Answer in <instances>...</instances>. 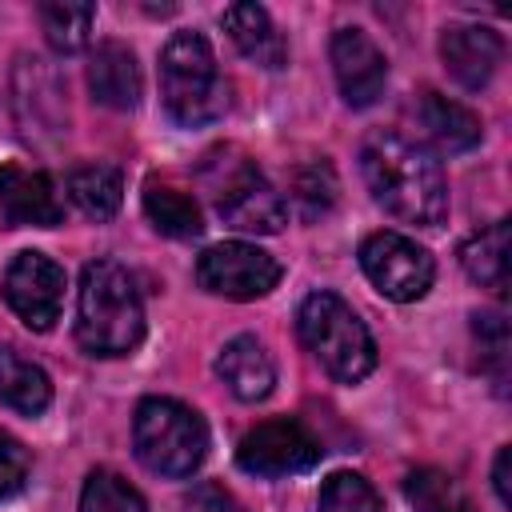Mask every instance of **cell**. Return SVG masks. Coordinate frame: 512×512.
<instances>
[{
    "instance_id": "6da1fadb",
    "label": "cell",
    "mask_w": 512,
    "mask_h": 512,
    "mask_svg": "<svg viewBox=\"0 0 512 512\" xmlns=\"http://www.w3.org/2000/svg\"><path fill=\"white\" fill-rule=\"evenodd\" d=\"M360 172L372 200L388 216L420 228H436L444 220L448 212L444 172L424 144L400 132H368L360 144Z\"/></svg>"
},
{
    "instance_id": "7a4b0ae2",
    "label": "cell",
    "mask_w": 512,
    "mask_h": 512,
    "mask_svg": "<svg viewBox=\"0 0 512 512\" xmlns=\"http://www.w3.org/2000/svg\"><path fill=\"white\" fill-rule=\"evenodd\" d=\"M144 336L136 280L116 260H92L76 296V340L92 356H128Z\"/></svg>"
},
{
    "instance_id": "3957f363",
    "label": "cell",
    "mask_w": 512,
    "mask_h": 512,
    "mask_svg": "<svg viewBox=\"0 0 512 512\" xmlns=\"http://www.w3.org/2000/svg\"><path fill=\"white\" fill-rule=\"evenodd\" d=\"M296 332H300L304 348L320 360V368L340 384H356L376 368L372 332L336 292L304 296V304L296 312Z\"/></svg>"
},
{
    "instance_id": "277c9868",
    "label": "cell",
    "mask_w": 512,
    "mask_h": 512,
    "mask_svg": "<svg viewBox=\"0 0 512 512\" xmlns=\"http://www.w3.org/2000/svg\"><path fill=\"white\" fill-rule=\"evenodd\" d=\"M160 100L180 128H200L224 112V80L200 32H176L160 52Z\"/></svg>"
},
{
    "instance_id": "5b68a950",
    "label": "cell",
    "mask_w": 512,
    "mask_h": 512,
    "mask_svg": "<svg viewBox=\"0 0 512 512\" xmlns=\"http://www.w3.org/2000/svg\"><path fill=\"white\" fill-rule=\"evenodd\" d=\"M132 444L144 468L160 476H192L208 452V428L188 404L148 396L136 404Z\"/></svg>"
},
{
    "instance_id": "8992f818",
    "label": "cell",
    "mask_w": 512,
    "mask_h": 512,
    "mask_svg": "<svg viewBox=\"0 0 512 512\" xmlns=\"http://www.w3.org/2000/svg\"><path fill=\"white\" fill-rule=\"evenodd\" d=\"M360 268L372 280V288L380 296L396 300V304L420 300L432 288V276H436L432 256L400 232H372L360 244Z\"/></svg>"
},
{
    "instance_id": "52a82bcc",
    "label": "cell",
    "mask_w": 512,
    "mask_h": 512,
    "mask_svg": "<svg viewBox=\"0 0 512 512\" xmlns=\"http://www.w3.org/2000/svg\"><path fill=\"white\" fill-rule=\"evenodd\" d=\"M196 280L212 296L256 300V296H268L280 284V264L264 248H256V244L228 240V244H212L208 252H200Z\"/></svg>"
},
{
    "instance_id": "ba28073f",
    "label": "cell",
    "mask_w": 512,
    "mask_h": 512,
    "mask_svg": "<svg viewBox=\"0 0 512 512\" xmlns=\"http://www.w3.org/2000/svg\"><path fill=\"white\" fill-rule=\"evenodd\" d=\"M236 464L264 480L296 476V472H308L320 464V444L296 420H264L244 432V440L236 448Z\"/></svg>"
},
{
    "instance_id": "9c48e42d",
    "label": "cell",
    "mask_w": 512,
    "mask_h": 512,
    "mask_svg": "<svg viewBox=\"0 0 512 512\" xmlns=\"http://www.w3.org/2000/svg\"><path fill=\"white\" fill-rule=\"evenodd\" d=\"M216 212L224 224H232L240 232H260V236H272L288 224L284 196L264 180V172H256L244 160L232 164L224 172V180L216 184Z\"/></svg>"
},
{
    "instance_id": "30bf717a",
    "label": "cell",
    "mask_w": 512,
    "mask_h": 512,
    "mask_svg": "<svg viewBox=\"0 0 512 512\" xmlns=\"http://www.w3.org/2000/svg\"><path fill=\"white\" fill-rule=\"evenodd\" d=\"M4 300L32 332H48L60 320L64 268L44 252H20L4 272Z\"/></svg>"
},
{
    "instance_id": "8fae6325",
    "label": "cell",
    "mask_w": 512,
    "mask_h": 512,
    "mask_svg": "<svg viewBox=\"0 0 512 512\" xmlns=\"http://www.w3.org/2000/svg\"><path fill=\"white\" fill-rule=\"evenodd\" d=\"M332 72L352 108H368L384 96L388 64L384 52L360 32V28H336L332 32Z\"/></svg>"
},
{
    "instance_id": "7c38bea8",
    "label": "cell",
    "mask_w": 512,
    "mask_h": 512,
    "mask_svg": "<svg viewBox=\"0 0 512 512\" xmlns=\"http://www.w3.org/2000/svg\"><path fill=\"white\" fill-rule=\"evenodd\" d=\"M0 212L12 224H32V228H52L64 220V204L48 172L24 168L16 160L0 168Z\"/></svg>"
},
{
    "instance_id": "4fadbf2b",
    "label": "cell",
    "mask_w": 512,
    "mask_h": 512,
    "mask_svg": "<svg viewBox=\"0 0 512 512\" xmlns=\"http://www.w3.org/2000/svg\"><path fill=\"white\" fill-rule=\"evenodd\" d=\"M500 56H504V40H500L492 28H480V24H452V28H444V36H440V60H444L448 76H452L460 88H468V92H476V88H484V84L492 80Z\"/></svg>"
},
{
    "instance_id": "5bb4252c",
    "label": "cell",
    "mask_w": 512,
    "mask_h": 512,
    "mask_svg": "<svg viewBox=\"0 0 512 512\" xmlns=\"http://www.w3.org/2000/svg\"><path fill=\"white\" fill-rule=\"evenodd\" d=\"M216 372L228 384V392L240 396V400H264L272 392V384H276V360H272V352L264 348V340H256L248 332L244 336H232L220 348Z\"/></svg>"
},
{
    "instance_id": "9a60e30c",
    "label": "cell",
    "mask_w": 512,
    "mask_h": 512,
    "mask_svg": "<svg viewBox=\"0 0 512 512\" xmlns=\"http://www.w3.org/2000/svg\"><path fill=\"white\" fill-rule=\"evenodd\" d=\"M88 88L100 104H108L116 112L136 108L140 104V64H136L132 48L120 40H104L88 64Z\"/></svg>"
},
{
    "instance_id": "2e32d148",
    "label": "cell",
    "mask_w": 512,
    "mask_h": 512,
    "mask_svg": "<svg viewBox=\"0 0 512 512\" xmlns=\"http://www.w3.org/2000/svg\"><path fill=\"white\" fill-rule=\"evenodd\" d=\"M416 124H420V132L440 152H468L484 136L480 116L472 108L440 96V92H420V100H416Z\"/></svg>"
},
{
    "instance_id": "e0dca14e",
    "label": "cell",
    "mask_w": 512,
    "mask_h": 512,
    "mask_svg": "<svg viewBox=\"0 0 512 512\" xmlns=\"http://www.w3.org/2000/svg\"><path fill=\"white\" fill-rule=\"evenodd\" d=\"M220 20H224L232 44H236L252 64H260V68H284L288 44H284V36L276 32L272 16H268L260 4H228Z\"/></svg>"
},
{
    "instance_id": "ac0fdd59",
    "label": "cell",
    "mask_w": 512,
    "mask_h": 512,
    "mask_svg": "<svg viewBox=\"0 0 512 512\" xmlns=\"http://www.w3.org/2000/svg\"><path fill=\"white\" fill-rule=\"evenodd\" d=\"M52 400V380L40 364L24 360L16 348L0 344V404L24 412V416H36L44 412Z\"/></svg>"
},
{
    "instance_id": "d6986e66",
    "label": "cell",
    "mask_w": 512,
    "mask_h": 512,
    "mask_svg": "<svg viewBox=\"0 0 512 512\" xmlns=\"http://www.w3.org/2000/svg\"><path fill=\"white\" fill-rule=\"evenodd\" d=\"M460 264L480 288L504 292L508 288V220H492L488 228L468 236L460 248Z\"/></svg>"
},
{
    "instance_id": "ffe728a7",
    "label": "cell",
    "mask_w": 512,
    "mask_h": 512,
    "mask_svg": "<svg viewBox=\"0 0 512 512\" xmlns=\"http://www.w3.org/2000/svg\"><path fill=\"white\" fill-rule=\"evenodd\" d=\"M68 196L88 220H112L124 200V180L112 164H80L68 176Z\"/></svg>"
},
{
    "instance_id": "44dd1931",
    "label": "cell",
    "mask_w": 512,
    "mask_h": 512,
    "mask_svg": "<svg viewBox=\"0 0 512 512\" xmlns=\"http://www.w3.org/2000/svg\"><path fill=\"white\" fill-rule=\"evenodd\" d=\"M144 212L164 236H176V240L200 236V228H204L200 204L172 184H144Z\"/></svg>"
},
{
    "instance_id": "7402d4cb",
    "label": "cell",
    "mask_w": 512,
    "mask_h": 512,
    "mask_svg": "<svg viewBox=\"0 0 512 512\" xmlns=\"http://www.w3.org/2000/svg\"><path fill=\"white\" fill-rule=\"evenodd\" d=\"M404 496L416 512H476L464 488L440 468H416L404 476Z\"/></svg>"
},
{
    "instance_id": "603a6c76",
    "label": "cell",
    "mask_w": 512,
    "mask_h": 512,
    "mask_svg": "<svg viewBox=\"0 0 512 512\" xmlns=\"http://www.w3.org/2000/svg\"><path fill=\"white\" fill-rule=\"evenodd\" d=\"M92 20H96L92 4H76V0L40 4V24H44V36L56 52H80L92 36Z\"/></svg>"
},
{
    "instance_id": "cb8c5ba5",
    "label": "cell",
    "mask_w": 512,
    "mask_h": 512,
    "mask_svg": "<svg viewBox=\"0 0 512 512\" xmlns=\"http://www.w3.org/2000/svg\"><path fill=\"white\" fill-rule=\"evenodd\" d=\"M80 512H148V508H144L140 492H136L124 476H116V472H108V468H96V472L84 480Z\"/></svg>"
},
{
    "instance_id": "d4e9b609",
    "label": "cell",
    "mask_w": 512,
    "mask_h": 512,
    "mask_svg": "<svg viewBox=\"0 0 512 512\" xmlns=\"http://www.w3.org/2000/svg\"><path fill=\"white\" fill-rule=\"evenodd\" d=\"M316 512H380V496L360 472H332L320 484Z\"/></svg>"
},
{
    "instance_id": "484cf974",
    "label": "cell",
    "mask_w": 512,
    "mask_h": 512,
    "mask_svg": "<svg viewBox=\"0 0 512 512\" xmlns=\"http://www.w3.org/2000/svg\"><path fill=\"white\" fill-rule=\"evenodd\" d=\"M292 200L300 204V212L308 220L324 216L332 208V200H336V176H332V168L324 160H312V164L296 168V176H292Z\"/></svg>"
},
{
    "instance_id": "4316f807",
    "label": "cell",
    "mask_w": 512,
    "mask_h": 512,
    "mask_svg": "<svg viewBox=\"0 0 512 512\" xmlns=\"http://www.w3.org/2000/svg\"><path fill=\"white\" fill-rule=\"evenodd\" d=\"M472 328H476V344H480V352H484L492 376H496L500 388H504V364H508V324H504V316L480 312Z\"/></svg>"
},
{
    "instance_id": "83f0119b",
    "label": "cell",
    "mask_w": 512,
    "mask_h": 512,
    "mask_svg": "<svg viewBox=\"0 0 512 512\" xmlns=\"http://www.w3.org/2000/svg\"><path fill=\"white\" fill-rule=\"evenodd\" d=\"M28 468H32L28 448H24L12 432L0 428V500L16 496V492L28 484Z\"/></svg>"
},
{
    "instance_id": "f1b7e54d",
    "label": "cell",
    "mask_w": 512,
    "mask_h": 512,
    "mask_svg": "<svg viewBox=\"0 0 512 512\" xmlns=\"http://www.w3.org/2000/svg\"><path fill=\"white\" fill-rule=\"evenodd\" d=\"M184 512H244V508L228 488L204 480V484H192V492L184 496Z\"/></svg>"
},
{
    "instance_id": "f546056e",
    "label": "cell",
    "mask_w": 512,
    "mask_h": 512,
    "mask_svg": "<svg viewBox=\"0 0 512 512\" xmlns=\"http://www.w3.org/2000/svg\"><path fill=\"white\" fill-rule=\"evenodd\" d=\"M492 488H496L500 504L512 508V448H500V452H496V464H492Z\"/></svg>"
}]
</instances>
